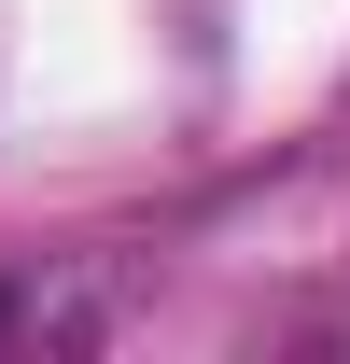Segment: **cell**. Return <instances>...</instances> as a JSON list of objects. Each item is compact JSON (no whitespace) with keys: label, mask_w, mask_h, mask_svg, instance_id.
<instances>
[{"label":"cell","mask_w":350,"mask_h":364,"mask_svg":"<svg viewBox=\"0 0 350 364\" xmlns=\"http://www.w3.org/2000/svg\"><path fill=\"white\" fill-rule=\"evenodd\" d=\"M0 322H14V294H0Z\"/></svg>","instance_id":"obj_1"}]
</instances>
